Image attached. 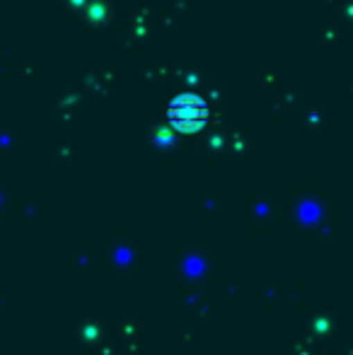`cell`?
Masks as SVG:
<instances>
[{"label": "cell", "instance_id": "6da1fadb", "mask_svg": "<svg viewBox=\"0 0 353 355\" xmlns=\"http://www.w3.org/2000/svg\"><path fill=\"white\" fill-rule=\"evenodd\" d=\"M208 104L201 94L196 92H182L167 107V121L175 128H179L182 133L189 131H198L203 123L208 121Z\"/></svg>", "mask_w": 353, "mask_h": 355}]
</instances>
